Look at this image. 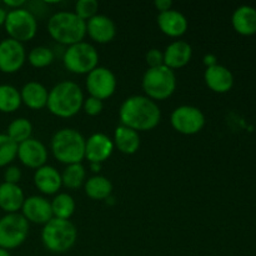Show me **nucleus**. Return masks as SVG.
Returning <instances> with one entry per match:
<instances>
[{"label":"nucleus","mask_w":256,"mask_h":256,"mask_svg":"<svg viewBox=\"0 0 256 256\" xmlns=\"http://www.w3.org/2000/svg\"><path fill=\"white\" fill-rule=\"evenodd\" d=\"M119 119L122 125L135 132H150L160 124L162 110L158 102L145 95H132L120 105Z\"/></svg>","instance_id":"f257e3e1"},{"label":"nucleus","mask_w":256,"mask_h":256,"mask_svg":"<svg viewBox=\"0 0 256 256\" xmlns=\"http://www.w3.org/2000/svg\"><path fill=\"white\" fill-rule=\"evenodd\" d=\"M84 99L82 89L76 82L64 80L49 90L46 108L55 116L69 119L82 109Z\"/></svg>","instance_id":"f03ea898"},{"label":"nucleus","mask_w":256,"mask_h":256,"mask_svg":"<svg viewBox=\"0 0 256 256\" xmlns=\"http://www.w3.org/2000/svg\"><path fill=\"white\" fill-rule=\"evenodd\" d=\"M46 28L50 38L66 48L84 42L86 36V22L74 12H55L48 20Z\"/></svg>","instance_id":"7ed1b4c3"},{"label":"nucleus","mask_w":256,"mask_h":256,"mask_svg":"<svg viewBox=\"0 0 256 256\" xmlns=\"http://www.w3.org/2000/svg\"><path fill=\"white\" fill-rule=\"evenodd\" d=\"M85 140L76 129L64 128L52 135L50 149L55 159L62 164H82L85 159Z\"/></svg>","instance_id":"20e7f679"},{"label":"nucleus","mask_w":256,"mask_h":256,"mask_svg":"<svg viewBox=\"0 0 256 256\" xmlns=\"http://www.w3.org/2000/svg\"><path fill=\"white\" fill-rule=\"evenodd\" d=\"M78 240V230L70 220L52 218L42 226V242L45 249L54 254H64L74 248Z\"/></svg>","instance_id":"39448f33"},{"label":"nucleus","mask_w":256,"mask_h":256,"mask_svg":"<svg viewBox=\"0 0 256 256\" xmlns=\"http://www.w3.org/2000/svg\"><path fill=\"white\" fill-rule=\"evenodd\" d=\"M178 80L174 70L165 65L158 68H148L142 75V88L145 96L156 102H162L172 96L176 90Z\"/></svg>","instance_id":"423d86ee"},{"label":"nucleus","mask_w":256,"mask_h":256,"mask_svg":"<svg viewBox=\"0 0 256 256\" xmlns=\"http://www.w3.org/2000/svg\"><path fill=\"white\" fill-rule=\"evenodd\" d=\"M62 64L72 74L88 75L99 66V52L90 42H78L66 48L62 54Z\"/></svg>","instance_id":"0eeeda50"},{"label":"nucleus","mask_w":256,"mask_h":256,"mask_svg":"<svg viewBox=\"0 0 256 256\" xmlns=\"http://www.w3.org/2000/svg\"><path fill=\"white\" fill-rule=\"evenodd\" d=\"M30 224L20 212L0 218V248L14 250L22 246L29 236Z\"/></svg>","instance_id":"6e6552de"},{"label":"nucleus","mask_w":256,"mask_h":256,"mask_svg":"<svg viewBox=\"0 0 256 256\" xmlns=\"http://www.w3.org/2000/svg\"><path fill=\"white\" fill-rule=\"evenodd\" d=\"M5 32L10 39L24 42H30L38 32V19L26 8L9 10L5 19Z\"/></svg>","instance_id":"1a4fd4ad"},{"label":"nucleus","mask_w":256,"mask_h":256,"mask_svg":"<svg viewBox=\"0 0 256 256\" xmlns=\"http://www.w3.org/2000/svg\"><path fill=\"white\" fill-rule=\"evenodd\" d=\"M205 115L194 105H180L172 110L170 124L172 129L182 135H195L205 126Z\"/></svg>","instance_id":"9d476101"},{"label":"nucleus","mask_w":256,"mask_h":256,"mask_svg":"<svg viewBox=\"0 0 256 256\" xmlns=\"http://www.w3.org/2000/svg\"><path fill=\"white\" fill-rule=\"evenodd\" d=\"M85 86L90 96L104 102L114 95L118 86V80L109 68L96 66L86 75Z\"/></svg>","instance_id":"9b49d317"},{"label":"nucleus","mask_w":256,"mask_h":256,"mask_svg":"<svg viewBox=\"0 0 256 256\" xmlns=\"http://www.w3.org/2000/svg\"><path fill=\"white\" fill-rule=\"evenodd\" d=\"M26 62V52L22 42L10 38L0 42V72L5 74L18 72Z\"/></svg>","instance_id":"f8f14e48"},{"label":"nucleus","mask_w":256,"mask_h":256,"mask_svg":"<svg viewBox=\"0 0 256 256\" xmlns=\"http://www.w3.org/2000/svg\"><path fill=\"white\" fill-rule=\"evenodd\" d=\"M20 212L29 224L32 222L35 225H42V226L54 218L50 202L46 198L40 196V195H32L29 198H25Z\"/></svg>","instance_id":"ddd939ff"},{"label":"nucleus","mask_w":256,"mask_h":256,"mask_svg":"<svg viewBox=\"0 0 256 256\" xmlns=\"http://www.w3.org/2000/svg\"><path fill=\"white\" fill-rule=\"evenodd\" d=\"M48 152L46 146L40 140L30 138L26 142L18 145V159L24 166L29 169H39L46 165Z\"/></svg>","instance_id":"4468645a"},{"label":"nucleus","mask_w":256,"mask_h":256,"mask_svg":"<svg viewBox=\"0 0 256 256\" xmlns=\"http://www.w3.org/2000/svg\"><path fill=\"white\" fill-rule=\"evenodd\" d=\"M114 149L112 139L102 132H95L85 140V159L89 162L102 164L112 156Z\"/></svg>","instance_id":"2eb2a0df"},{"label":"nucleus","mask_w":256,"mask_h":256,"mask_svg":"<svg viewBox=\"0 0 256 256\" xmlns=\"http://www.w3.org/2000/svg\"><path fill=\"white\" fill-rule=\"evenodd\" d=\"M86 35L98 44H108L116 35V25L108 15L98 14L86 22Z\"/></svg>","instance_id":"dca6fc26"},{"label":"nucleus","mask_w":256,"mask_h":256,"mask_svg":"<svg viewBox=\"0 0 256 256\" xmlns=\"http://www.w3.org/2000/svg\"><path fill=\"white\" fill-rule=\"evenodd\" d=\"M160 32L169 38H180L188 32L189 22L182 12L170 9L168 12H159L156 18Z\"/></svg>","instance_id":"f3484780"},{"label":"nucleus","mask_w":256,"mask_h":256,"mask_svg":"<svg viewBox=\"0 0 256 256\" xmlns=\"http://www.w3.org/2000/svg\"><path fill=\"white\" fill-rule=\"evenodd\" d=\"M162 52H164V65L175 72L189 64L192 56V48L188 42L175 40L170 42Z\"/></svg>","instance_id":"a211bd4d"},{"label":"nucleus","mask_w":256,"mask_h":256,"mask_svg":"<svg viewBox=\"0 0 256 256\" xmlns=\"http://www.w3.org/2000/svg\"><path fill=\"white\" fill-rule=\"evenodd\" d=\"M34 185L42 194L44 195H56L62 189V174L52 165H44L35 170L34 172Z\"/></svg>","instance_id":"6ab92c4d"},{"label":"nucleus","mask_w":256,"mask_h":256,"mask_svg":"<svg viewBox=\"0 0 256 256\" xmlns=\"http://www.w3.org/2000/svg\"><path fill=\"white\" fill-rule=\"evenodd\" d=\"M205 84L210 90L218 94L228 92L234 85L232 72L224 65L216 64L212 68H206L204 72Z\"/></svg>","instance_id":"aec40b11"},{"label":"nucleus","mask_w":256,"mask_h":256,"mask_svg":"<svg viewBox=\"0 0 256 256\" xmlns=\"http://www.w3.org/2000/svg\"><path fill=\"white\" fill-rule=\"evenodd\" d=\"M22 102L32 110H42L46 108L49 90L39 82H29L20 90Z\"/></svg>","instance_id":"412c9836"},{"label":"nucleus","mask_w":256,"mask_h":256,"mask_svg":"<svg viewBox=\"0 0 256 256\" xmlns=\"http://www.w3.org/2000/svg\"><path fill=\"white\" fill-rule=\"evenodd\" d=\"M25 195L22 188L16 184L2 182L0 184V210L6 214H14L22 210Z\"/></svg>","instance_id":"4be33fe9"},{"label":"nucleus","mask_w":256,"mask_h":256,"mask_svg":"<svg viewBox=\"0 0 256 256\" xmlns=\"http://www.w3.org/2000/svg\"><path fill=\"white\" fill-rule=\"evenodd\" d=\"M114 146L125 155H132L140 148V135L135 130L120 124L114 132Z\"/></svg>","instance_id":"5701e85b"},{"label":"nucleus","mask_w":256,"mask_h":256,"mask_svg":"<svg viewBox=\"0 0 256 256\" xmlns=\"http://www.w3.org/2000/svg\"><path fill=\"white\" fill-rule=\"evenodd\" d=\"M234 29L242 35H252L256 32V9L249 5H242L234 12L232 18Z\"/></svg>","instance_id":"b1692460"},{"label":"nucleus","mask_w":256,"mask_h":256,"mask_svg":"<svg viewBox=\"0 0 256 256\" xmlns=\"http://www.w3.org/2000/svg\"><path fill=\"white\" fill-rule=\"evenodd\" d=\"M85 194L88 198L96 202L106 200L108 198L112 195V182L102 175H94L89 178L84 184Z\"/></svg>","instance_id":"393cba45"},{"label":"nucleus","mask_w":256,"mask_h":256,"mask_svg":"<svg viewBox=\"0 0 256 256\" xmlns=\"http://www.w3.org/2000/svg\"><path fill=\"white\" fill-rule=\"evenodd\" d=\"M52 210V216L56 219L70 220V218L74 215L76 204H75L74 198L68 192H59L54 196V199L50 202Z\"/></svg>","instance_id":"a878e982"},{"label":"nucleus","mask_w":256,"mask_h":256,"mask_svg":"<svg viewBox=\"0 0 256 256\" xmlns=\"http://www.w3.org/2000/svg\"><path fill=\"white\" fill-rule=\"evenodd\" d=\"M20 90L9 84L0 85V112L12 114L22 106Z\"/></svg>","instance_id":"bb28decb"},{"label":"nucleus","mask_w":256,"mask_h":256,"mask_svg":"<svg viewBox=\"0 0 256 256\" xmlns=\"http://www.w3.org/2000/svg\"><path fill=\"white\" fill-rule=\"evenodd\" d=\"M86 170L82 164L66 165L64 172H62V186L69 190H76L85 184Z\"/></svg>","instance_id":"cd10ccee"},{"label":"nucleus","mask_w":256,"mask_h":256,"mask_svg":"<svg viewBox=\"0 0 256 256\" xmlns=\"http://www.w3.org/2000/svg\"><path fill=\"white\" fill-rule=\"evenodd\" d=\"M5 134H6L12 142H15L19 145L32 138V124L30 122L29 119H26V118H18V119H14L9 125H8V129Z\"/></svg>","instance_id":"c85d7f7f"},{"label":"nucleus","mask_w":256,"mask_h":256,"mask_svg":"<svg viewBox=\"0 0 256 256\" xmlns=\"http://www.w3.org/2000/svg\"><path fill=\"white\" fill-rule=\"evenodd\" d=\"M55 59V54L50 48L48 46H35L32 48L26 55V60L32 68L36 69H44L52 64Z\"/></svg>","instance_id":"c756f323"},{"label":"nucleus","mask_w":256,"mask_h":256,"mask_svg":"<svg viewBox=\"0 0 256 256\" xmlns=\"http://www.w3.org/2000/svg\"><path fill=\"white\" fill-rule=\"evenodd\" d=\"M18 144L6 134H0V168H6L16 159Z\"/></svg>","instance_id":"7c9ffc66"},{"label":"nucleus","mask_w":256,"mask_h":256,"mask_svg":"<svg viewBox=\"0 0 256 256\" xmlns=\"http://www.w3.org/2000/svg\"><path fill=\"white\" fill-rule=\"evenodd\" d=\"M98 10H99V2L96 0H79L75 4L74 12L80 19L88 22L98 15Z\"/></svg>","instance_id":"2f4dec72"},{"label":"nucleus","mask_w":256,"mask_h":256,"mask_svg":"<svg viewBox=\"0 0 256 256\" xmlns=\"http://www.w3.org/2000/svg\"><path fill=\"white\" fill-rule=\"evenodd\" d=\"M82 110L85 112V114L89 115V116H98L104 110V102L96 99V98L89 96L86 99H84L82 102Z\"/></svg>","instance_id":"473e14b6"},{"label":"nucleus","mask_w":256,"mask_h":256,"mask_svg":"<svg viewBox=\"0 0 256 256\" xmlns=\"http://www.w3.org/2000/svg\"><path fill=\"white\" fill-rule=\"evenodd\" d=\"M145 62L149 68H158L164 65V52L160 49H150L145 55Z\"/></svg>","instance_id":"72a5a7b5"},{"label":"nucleus","mask_w":256,"mask_h":256,"mask_svg":"<svg viewBox=\"0 0 256 256\" xmlns=\"http://www.w3.org/2000/svg\"><path fill=\"white\" fill-rule=\"evenodd\" d=\"M22 170L20 168L15 166V165H9L6 166L4 172V182H9V184H19L22 180Z\"/></svg>","instance_id":"f704fd0d"},{"label":"nucleus","mask_w":256,"mask_h":256,"mask_svg":"<svg viewBox=\"0 0 256 256\" xmlns=\"http://www.w3.org/2000/svg\"><path fill=\"white\" fill-rule=\"evenodd\" d=\"M154 6L159 12H168V10L172 9V0H155Z\"/></svg>","instance_id":"c9c22d12"},{"label":"nucleus","mask_w":256,"mask_h":256,"mask_svg":"<svg viewBox=\"0 0 256 256\" xmlns=\"http://www.w3.org/2000/svg\"><path fill=\"white\" fill-rule=\"evenodd\" d=\"M26 4L28 2H25V0H4V5L9 8L10 10L22 9V8H25Z\"/></svg>","instance_id":"e433bc0d"},{"label":"nucleus","mask_w":256,"mask_h":256,"mask_svg":"<svg viewBox=\"0 0 256 256\" xmlns=\"http://www.w3.org/2000/svg\"><path fill=\"white\" fill-rule=\"evenodd\" d=\"M202 62H204V65L206 68H212L218 64V58L214 54H206L202 58Z\"/></svg>","instance_id":"4c0bfd02"},{"label":"nucleus","mask_w":256,"mask_h":256,"mask_svg":"<svg viewBox=\"0 0 256 256\" xmlns=\"http://www.w3.org/2000/svg\"><path fill=\"white\" fill-rule=\"evenodd\" d=\"M8 12L4 9V8L0 6V26H4L5 19H6Z\"/></svg>","instance_id":"58836bf2"},{"label":"nucleus","mask_w":256,"mask_h":256,"mask_svg":"<svg viewBox=\"0 0 256 256\" xmlns=\"http://www.w3.org/2000/svg\"><path fill=\"white\" fill-rule=\"evenodd\" d=\"M90 169L94 172H99L102 169V164H96V162H90Z\"/></svg>","instance_id":"ea45409f"},{"label":"nucleus","mask_w":256,"mask_h":256,"mask_svg":"<svg viewBox=\"0 0 256 256\" xmlns=\"http://www.w3.org/2000/svg\"><path fill=\"white\" fill-rule=\"evenodd\" d=\"M0 256H12V255H10V252H8V250H4L0 248Z\"/></svg>","instance_id":"a19ab883"}]
</instances>
